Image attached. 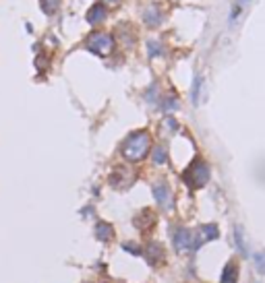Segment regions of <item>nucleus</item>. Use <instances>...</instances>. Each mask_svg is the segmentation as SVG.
<instances>
[{
    "mask_svg": "<svg viewBox=\"0 0 265 283\" xmlns=\"http://www.w3.org/2000/svg\"><path fill=\"white\" fill-rule=\"evenodd\" d=\"M151 157H153V163H157V166L166 163V161H168V149H166V145H157V147L153 149Z\"/></svg>",
    "mask_w": 265,
    "mask_h": 283,
    "instance_id": "obj_13",
    "label": "nucleus"
},
{
    "mask_svg": "<svg viewBox=\"0 0 265 283\" xmlns=\"http://www.w3.org/2000/svg\"><path fill=\"white\" fill-rule=\"evenodd\" d=\"M172 244H174V250L178 254L195 252V250L201 246L197 240V234L190 232L189 227H183V225H176L172 230Z\"/></svg>",
    "mask_w": 265,
    "mask_h": 283,
    "instance_id": "obj_2",
    "label": "nucleus"
},
{
    "mask_svg": "<svg viewBox=\"0 0 265 283\" xmlns=\"http://www.w3.org/2000/svg\"><path fill=\"white\" fill-rule=\"evenodd\" d=\"M87 48L98 56H110L114 50V37L110 34H104V31H93L87 37Z\"/></svg>",
    "mask_w": 265,
    "mask_h": 283,
    "instance_id": "obj_4",
    "label": "nucleus"
},
{
    "mask_svg": "<svg viewBox=\"0 0 265 283\" xmlns=\"http://www.w3.org/2000/svg\"><path fill=\"white\" fill-rule=\"evenodd\" d=\"M176 107H178V100H176V97H168V100L164 102V110L166 112H172V110H176Z\"/></svg>",
    "mask_w": 265,
    "mask_h": 283,
    "instance_id": "obj_17",
    "label": "nucleus"
},
{
    "mask_svg": "<svg viewBox=\"0 0 265 283\" xmlns=\"http://www.w3.org/2000/svg\"><path fill=\"white\" fill-rule=\"evenodd\" d=\"M160 52H162V48H160V46H157V48H155V41H150V56L153 58V56H155V54H160Z\"/></svg>",
    "mask_w": 265,
    "mask_h": 283,
    "instance_id": "obj_20",
    "label": "nucleus"
},
{
    "mask_svg": "<svg viewBox=\"0 0 265 283\" xmlns=\"http://www.w3.org/2000/svg\"><path fill=\"white\" fill-rule=\"evenodd\" d=\"M153 197H155V203L160 209H164V211L172 209V190L164 180L153 184Z\"/></svg>",
    "mask_w": 265,
    "mask_h": 283,
    "instance_id": "obj_5",
    "label": "nucleus"
},
{
    "mask_svg": "<svg viewBox=\"0 0 265 283\" xmlns=\"http://www.w3.org/2000/svg\"><path fill=\"white\" fill-rule=\"evenodd\" d=\"M185 182H187V186L189 188H203L205 184L209 182V166L207 163L201 159V157H197L190 166L187 168V172H185Z\"/></svg>",
    "mask_w": 265,
    "mask_h": 283,
    "instance_id": "obj_3",
    "label": "nucleus"
},
{
    "mask_svg": "<svg viewBox=\"0 0 265 283\" xmlns=\"http://www.w3.org/2000/svg\"><path fill=\"white\" fill-rule=\"evenodd\" d=\"M176 120H174V118H166V120H164V128L168 130V133H176Z\"/></svg>",
    "mask_w": 265,
    "mask_h": 283,
    "instance_id": "obj_18",
    "label": "nucleus"
},
{
    "mask_svg": "<svg viewBox=\"0 0 265 283\" xmlns=\"http://www.w3.org/2000/svg\"><path fill=\"white\" fill-rule=\"evenodd\" d=\"M106 15H108V6L98 2V4H93L87 10V21H89L91 25H98V23H102V21L106 19Z\"/></svg>",
    "mask_w": 265,
    "mask_h": 283,
    "instance_id": "obj_7",
    "label": "nucleus"
},
{
    "mask_svg": "<svg viewBox=\"0 0 265 283\" xmlns=\"http://www.w3.org/2000/svg\"><path fill=\"white\" fill-rule=\"evenodd\" d=\"M95 236H98V240H102V242L112 240V236H114L112 225H108L106 221H100L98 225H95Z\"/></svg>",
    "mask_w": 265,
    "mask_h": 283,
    "instance_id": "obj_10",
    "label": "nucleus"
},
{
    "mask_svg": "<svg viewBox=\"0 0 265 283\" xmlns=\"http://www.w3.org/2000/svg\"><path fill=\"white\" fill-rule=\"evenodd\" d=\"M143 254H145L147 263H150L151 267H157V265L164 263V248L157 242H150V244H147L145 250H143Z\"/></svg>",
    "mask_w": 265,
    "mask_h": 283,
    "instance_id": "obj_6",
    "label": "nucleus"
},
{
    "mask_svg": "<svg viewBox=\"0 0 265 283\" xmlns=\"http://www.w3.org/2000/svg\"><path fill=\"white\" fill-rule=\"evenodd\" d=\"M234 242H236V248H238V252L242 256H247L249 254V250H247V242H245V236H242V230L236 225L234 227Z\"/></svg>",
    "mask_w": 265,
    "mask_h": 283,
    "instance_id": "obj_12",
    "label": "nucleus"
},
{
    "mask_svg": "<svg viewBox=\"0 0 265 283\" xmlns=\"http://www.w3.org/2000/svg\"><path fill=\"white\" fill-rule=\"evenodd\" d=\"M195 234H197L199 244H203V242H207V240H216V238L220 236V230H218V225L209 223V225H201L199 232H195Z\"/></svg>",
    "mask_w": 265,
    "mask_h": 283,
    "instance_id": "obj_8",
    "label": "nucleus"
},
{
    "mask_svg": "<svg viewBox=\"0 0 265 283\" xmlns=\"http://www.w3.org/2000/svg\"><path fill=\"white\" fill-rule=\"evenodd\" d=\"M222 283H236L238 281V269L234 263H228L222 271V277H220Z\"/></svg>",
    "mask_w": 265,
    "mask_h": 283,
    "instance_id": "obj_9",
    "label": "nucleus"
},
{
    "mask_svg": "<svg viewBox=\"0 0 265 283\" xmlns=\"http://www.w3.org/2000/svg\"><path fill=\"white\" fill-rule=\"evenodd\" d=\"M201 85H203V77L197 74L195 81H193V87H190V100H193L195 106H199V93H201Z\"/></svg>",
    "mask_w": 265,
    "mask_h": 283,
    "instance_id": "obj_14",
    "label": "nucleus"
},
{
    "mask_svg": "<svg viewBox=\"0 0 265 283\" xmlns=\"http://www.w3.org/2000/svg\"><path fill=\"white\" fill-rule=\"evenodd\" d=\"M104 2H106V4H108V6H114V4H120V2H122V0H104Z\"/></svg>",
    "mask_w": 265,
    "mask_h": 283,
    "instance_id": "obj_21",
    "label": "nucleus"
},
{
    "mask_svg": "<svg viewBox=\"0 0 265 283\" xmlns=\"http://www.w3.org/2000/svg\"><path fill=\"white\" fill-rule=\"evenodd\" d=\"M122 250H131V254H143V248L135 244H122Z\"/></svg>",
    "mask_w": 265,
    "mask_h": 283,
    "instance_id": "obj_19",
    "label": "nucleus"
},
{
    "mask_svg": "<svg viewBox=\"0 0 265 283\" xmlns=\"http://www.w3.org/2000/svg\"><path fill=\"white\" fill-rule=\"evenodd\" d=\"M143 21H145V23L150 25V27H157V25H160L162 21H164V17H162V13H157L155 8H147L145 15H143Z\"/></svg>",
    "mask_w": 265,
    "mask_h": 283,
    "instance_id": "obj_11",
    "label": "nucleus"
},
{
    "mask_svg": "<svg viewBox=\"0 0 265 283\" xmlns=\"http://www.w3.org/2000/svg\"><path fill=\"white\" fill-rule=\"evenodd\" d=\"M39 6L46 15H54L60 6V0H39Z\"/></svg>",
    "mask_w": 265,
    "mask_h": 283,
    "instance_id": "obj_15",
    "label": "nucleus"
},
{
    "mask_svg": "<svg viewBox=\"0 0 265 283\" xmlns=\"http://www.w3.org/2000/svg\"><path fill=\"white\" fill-rule=\"evenodd\" d=\"M253 260H255V267H257L259 273L265 275V250H259V252H255Z\"/></svg>",
    "mask_w": 265,
    "mask_h": 283,
    "instance_id": "obj_16",
    "label": "nucleus"
},
{
    "mask_svg": "<svg viewBox=\"0 0 265 283\" xmlns=\"http://www.w3.org/2000/svg\"><path fill=\"white\" fill-rule=\"evenodd\" d=\"M151 151V135L147 130H137V133L129 135L122 145V157L131 163L143 161Z\"/></svg>",
    "mask_w": 265,
    "mask_h": 283,
    "instance_id": "obj_1",
    "label": "nucleus"
}]
</instances>
